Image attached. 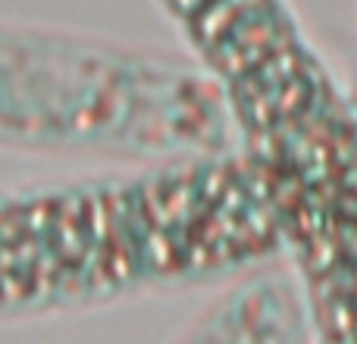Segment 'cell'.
I'll return each mask as SVG.
<instances>
[{"label":"cell","mask_w":357,"mask_h":344,"mask_svg":"<svg viewBox=\"0 0 357 344\" xmlns=\"http://www.w3.org/2000/svg\"><path fill=\"white\" fill-rule=\"evenodd\" d=\"M182 47L226 88L248 150L270 169L295 266H357V104L289 0H157Z\"/></svg>","instance_id":"obj_3"},{"label":"cell","mask_w":357,"mask_h":344,"mask_svg":"<svg viewBox=\"0 0 357 344\" xmlns=\"http://www.w3.org/2000/svg\"><path fill=\"white\" fill-rule=\"evenodd\" d=\"M3 316L79 313L295 266L276 178L251 154L107 169L6 191Z\"/></svg>","instance_id":"obj_1"},{"label":"cell","mask_w":357,"mask_h":344,"mask_svg":"<svg viewBox=\"0 0 357 344\" xmlns=\"http://www.w3.org/2000/svg\"><path fill=\"white\" fill-rule=\"evenodd\" d=\"M0 144L29 160L104 169L248 150L226 88L185 47L47 22L0 31Z\"/></svg>","instance_id":"obj_2"}]
</instances>
